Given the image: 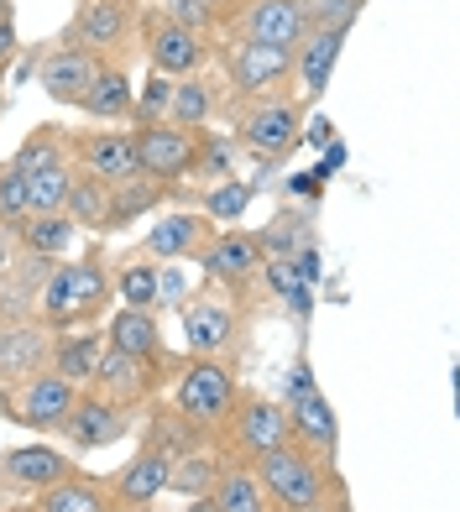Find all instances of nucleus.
Instances as JSON below:
<instances>
[{"instance_id":"1","label":"nucleus","mask_w":460,"mask_h":512,"mask_svg":"<svg viewBox=\"0 0 460 512\" xmlns=\"http://www.w3.org/2000/svg\"><path fill=\"white\" fill-rule=\"evenodd\" d=\"M115 309L110 293V262L100 246H89V256H68V262H53L48 277H42L37 293V319L48 330H89V324H105V314Z\"/></svg>"},{"instance_id":"2","label":"nucleus","mask_w":460,"mask_h":512,"mask_svg":"<svg viewBox=\"0 0 460 512\" xmlns=\"http://www.w3.org/2000/svg\"><path fill=\"white\" fill-rule=\"evenodd\" d=\"M251 471L262 476V486H267V497L278 502V512H304L314 502L351 497V492H345V481H340V465L325 460V455H314V450H304L298 439H283V445L267 450Z\"/></svg>"},{"instance_id":"3","label":"nucleus","mask_w":460,"mask_h":512,"mask_svg":"<svg viewBox=\"0 0 460 512\" xmlns=\"http://www.w3.org/2000/svg\"><path fill=\"white\" fill-rule=\"evenodd\" d=\"M241 371L230 361H204V356H178L173 377H168V403L189 418L199 434H215L230 408L241 398Z\"/></svg>"},{"instance_id":"4","label":"nucleus","mask_w":460,"mask_h":512,"mask_svg":"<svg viewBox=\"0 0 460 512\" xmlns=\"http://www.w3.org/2000/svg\"><path fill=\"white\" fill-rule=\"evenodd\" d=\"M183 356H204V361H230L236 366L246 351V330H251V309L236 304L230 293H189L183 298Z\"/></svg>"},{"instance_id":"5","label":"nucleus","mask_w":460,"mask_h":512,"mask_svg":"<svg viewBox=\"0 0 460 512\" xmlns=\"http://www.w3.org/2000/svg\"><path fill=\"white\" fill-rule=\"evenodd\" d=\"M16 173L27 178V199H32V215H53L63 209L68 194V178H74V157H68V131L42 121L21 136V147L11 152Z\"/></svg>"},{"instance_id":"6","label":"nucleus","mask_w":460,"mask_h":512,"mask_svg":"<svg viewBox=\"0 0 460 512\" xmlns=\"http://www.w3.org/2000/svg\"><path fill=\"white\" fill-rule=\"evenodd\" d=\"M236 121V147L251 152L257 162H288L304 142V105H298L288 89L283 95H267V100H251L230 110Z\"/></svg>"},{"instance_id":"7","label":"nucleus","mask_w":460,"mask_h":512,"mask_svg":"<svg viewBox=\"0 0 460 512\" xmlns=\"http://www.w3.org/2000/svg\"><path fill=\"white\" fill-rule=\"evenodd\" d=\"M215 42L220 37H204V32H189L168 21L157 6H142L136 11V48L147 53V68L163 79H189V74H204L215 63Z\"/></svg>"},{"instance_id":"8","label":"nucleus","mask_w":460,"mask_h":512,"mask_svg":"<svg viewBox=\"0 0 460 512\" xmlns=\"http://www.w3.org/2000/svg\"><path fill=\"white\" fill-rule=\"evenodd\" d=\"M215 58L225 68L230 105H251V100L283 95V89L293 84V53H283V48H257V42H241V37H220ZM230 105L220 115H230Z\"/></svg>"},{"instance_id":"9","label":"nucleus","mask_w":460,"mask_h":512,"mask_svg":"<svg viewBox=\"0 0 460 512\" xmlns=\"http://www.w3.org/2000/svg\"><path fill=\"white\" fill-rule=\"evenodd\" d=\"M288 439V413L278 398H262V392H241L236 408H230V418L210 434V445L236 460V465H257L267 450H278Z\"/></svg>"},{"instance_id":"10","label":"nucleus","mask_w":460,"mask_h":512,"mask_svg":"<svg viewBox=\"0 0 460 512\" xmlns=\"http://www.w3.org/2000/svg\"><path fill=\"white\" fill-rule=\"evenodd\" d=\"M131 136H136V168H142V178L168 183V189L194 178L204 168V152H210V131H189L173 121H142V126H131Z\"/></svg>"},{"instance_id":"11","label":"nucleus","mask_w":460,"mask_h":512,"mask_svg":"<svg viewBox=\"0 0 460 512\" xmlns=\"http://www.w3.org/2000/svg\"><path fill=\"white\" fill-rule=\"evenodd\" d=\"M194 262L210 272V283L220 293H230L236 304L251 309V293H257V272H262V241L251 225H220L210 241H204V251L194 256Z\"/></svg>"},{"instance_id":"12","label":"nucleus","mask_w":460,"mask_h":512,"mask_svg":"<svg viewBox=\"0 0 460 512\" xmlns=\"http://www.w3.org/2000/svg\"><path fill=\"white\" fill-rule=\"evenodd\" d=\"M283 413H288V439H298L304 450L335 460L340 455V418L330 408V398L319 392L314 371H309V356H298L293 371H288V398H283Z\"/></svg>"},{"instance_id":"13","label":"nucleus","mask_w":460,"mask_h":512,"mask_svg":"<svg viewBox=\"0 0 460 512\" xmlns=\"http://www.w3.org/2000/svg\"><path fill=\"white\" fill-rule=\"evenodd\" d=\"M168 377H173V366H157V361H142V356H126L115 345H105L95 377H89V392H100L105 403L142 418L168 392Z\"/></svg>"},{"instance_id":"14","label":"nucleus","mask_w":460,"mask_h":512,"mask_svg":"<svg viewBox=\"0 0 460 512\" xmlns=\"http://www.w3.org/2000/svg\"><path fill=\"white\" fill-rule=\"evenodd\" d=\"M74 398H79V387L68 377H58L53 366H42V371H32V377L0 387V413H6L11 424H21V429L53 439L58 424L68 418V408H74Z\"/></svg>"},{"instance_id":"15","label":"nucleus","mask_w":460,"mask_h":512,"mask_svg":"<svg viewBox=\"0 0 460 512\" xmlns=\"http://www.w3.org/2000/svg\"><path fill=\"white\" fill-rule=\"evenodd\" d=\"M136 0H79L68 27L58 32L63 48H84L95 58H121L136 37Z\"/></svg>"},{"instance_id":"16","label":"nucleus","mask_w":460,"mask_h":512,"mask_svg":"<svg viewBox=\"0 0 460 512\" xmlns=\"http://www.w3.org/2000/svg\"><path fill=\"white\" fill-rule=\"evenodd\" d=\"M131 429H136V413L115 408V403L100 398V392L79 387V398H74V408H68V418L58 424L53 439H63V450H68V455H95V450L121 445Z\"/></svg>"},{"instance_id":"17","label":"nucleus","mask_w":460,"mask_h":512,"mask_svg":"<svg viewBox=\"0 0 460 512\" xmlns=\"http://www.w3.org/2000/svg\"><path fill=\"white\" fill-rule=\"evenodd\" d=\"M309 32L314 21L304 11V0H246L241 16L225 27V37L257 42V48H283V53H293Z\"/></svg>"},{"instance_id":"18","label":"nucleus","mask_w":460,"mask_h":512,"mask_svg":"<svg viewBox=\"0 0 460 512\" xmlns=\"http://www.w3.org/2000/svg\"><path fill=\"white\" fill-rule=\"evenodd\" d=\"M68 471H79V460L58 450V445H6L0 450V492H11V497H37V492H48L53 481H63Z\"/></svg>"},{"instance_id":"19","label":"nucleus","mask_w":460,"mask_h":512,"mask_svg":"<svg viewBox=\"0 0 460 512\" xmlns=\"http://www.w3.org/2000/svg\"><path fill=\"white\" fill-rule=\"evenodd\" d=\"M68 157H74V168L100 178V183H131L142 178L136 168V136L131 131H68Z\"/></svg>"},{"instance_id":"20","label":"nucleus","mask_w":460,"mask_h":512,"mask_svg":"<svg viewBox=\"0 0 460 512\" xmlns=\"http://www.w3.org/2000/svg\"><path fill=\"white\" fill-rule=\"evenodd\" d=\"M53 340L58 330H48L37 314H16L0 319V387H11L21 377H32L53 361Z\"/></svg>"},{"instance_id":"21","label":"nucleus","mask_w":460,"mask_h":512,"mask_svg":"<svg viewBox=\"0 0 460 512\" xmlns=\"http://www.w3.org/2000/svg\"><path fill=\"white\" fill-rule=\"evenodd\" d=\"M351 27H314L304 42L293 48V84H298V105H314L330 89V74L340 63V48Z\"/></svg>"},{"instance_id":"22","label":"nucleus","mask_w":460,"mask_h":512,"mask_svg":"<svg viewBox=\"0 0 460 512\" xmlns=\"http://www.w3.org/2000/svg\"><path fill=\"white\" fill-rule=\"evenodd\" d=\"M215 230L220 225L210 215H199V209H168V215H157V225L147 230L142 256L147 262H183V256H199Z\"/></svg>"},{"instance_id":"23","label":"nucleus","mask_w":460,"mask_h":512,"mask_svg":"<svg viewBox=\"0 0 460 512\" xmlns=\"http://www.w3.org/2000/svg\"><path fill=\"white\" fill-rule=\"evenodd\" d=\"M100 330H105V345H115V351L142 356V361H157V366H178V356L168 351L163 324H157L152 309H110Z\"/></svg>"},{"instance_id":"24","label":"nucleus","mask_w":460,"mask_h":512,"mask_svg":"<svg viewBox=\"0 0 460 512\" xmlns=\"http://www.w3.org/2000/svg\"><path fill=\"white\" fill-rule=\"evenodd\" d=\"M100 63L105 58L84 53V48H63V42H53V53H42V63H37V84L48 89V100L79 110L84 89L95 84V74H100Z\"/></svg>"},{"instance_id":"25","label":"nucleus","mask_w":460,"mask_h":512,"mask_svg":"<svg viewBox=\"0 0 460 512\" xmlns=\"http://www.w3.org/2000/svg\"><path fill=\"white\" fill-rule=\"evenodd\" d=\"M168 465H173L168 455H157V450H147V445H136V455L121 465V471L105 476L115 507H152L157 497H168Z\"/></svg>"},{"instance_id":"26","label":"nucleus","mask_w":460,"mask_h":512,"mask_svg":"<svg viewBox=\"0 0 460 512\" xmlns=\"http://www.w3.org/2000/svg\"><path fill=\"white\" fill-rule=\"evenodd\" d=\"M79 110H84V121H95V126H121V121H131L136 84H131V74H126L121 58H105V63H100V74H95V84L84 89Z\"/></svg>"},{"instance_id":"27","label":"nucleus","mask_w":460,"mask_h":512,"mask_svg":"<svg viewBox=\"0 0 460 512\" xmlns=\"http://www.w3.org/2000/svg\"><path fill=\"white\" fill-rule=\"evenodd\" d=\"M32 507L37 512H121L115 497H110V481L89 476L84 465H79V471H68L63 481H53L48 492H37Z\"/></svg>"},{"instance_id":"28","label":"nucleus","mask_w":460,"mask_h":512,"mask_svg":"<svg viewBox=\"0 0 460 512\" xmlns=\"http://www.w3.org/2000/svg\"><path fill=\"white\" fill-rule=\"evenodd\" d=\"M142 418H147V424H142V445L157 450V455H168V460L189 455V450H199V445H210V434H199L168 398H157Z\"/></svg>"},{"instance_id":"29","label":"nucleus","mask_w":460,"mask_h":512,"mask_svg":"<svg viewBox=\"0 0 460 512\" xmlns=\"http://www.w3.org/2000/svg\"><path fill=\"white\" fill-rule=\"evenodd\" d=\"M257 283H262L272 298H278L288 319L309 324V314H314V283L293 267V256H267L262 272H257Z\"/></svg>"},{"instance_id":"30","label":"nucleus","mask_w":460,"mask_h":512,"mask_svg":"<svg viewBox=\"0 0 460 512\" xmlns=\"http://www.w3.org/2000/svg\"><path fill=\"white\" fill-rule=\"evenodd\" d=\"M168 199H173V189H168V183H152V178L115 183V189H110V215H105V236H121V230H131L142 215L163 209Z\"/></svg>"},{"instance_id":"31","label":"nucleus","mask_w":460,"mask_h":512,"mask_svg":"<svg viewBox=\"0 0 460 512\" xmlns=\"http://www.w3.org/2000/svg\"><path fill=\"white\" fill-rule=\"evenodd\" d=\"M100 351H105V330L100 324H89V330H63L53 340V371L58 377H68L74 387H89V377H95V366H100Z\"/></svg>"},{"instance_id":"32","label":"nucleus","mask_w":460,"mask_h":512,"mask_svg":"<svg viewBox=\"0 0 460 512\" xmlns=\"http://www.w3.org/2000/svg\"><path fill=\"white\" fill-rule=\"evenodd\" d=\"M79 225L63 215V209H53V215H27L16 225V251L27 256H42V262H63L68 246H74Z\"/></svg>"},{"instance_id":"33","label":"nucleus","mask_w":460,"mask_h":512,"mask_svg":"<svg viewBox=\"0 0 460 512\" xmlns=\"http://www.w3.org/2000/svg\"><path fill=\"white\" fill-rule=\"evenodd\" d=\"M220 110H225V100L215 95V84L204 79V74H189V79H173V95H168V115H163V121L204 131Z\"/></svg>"},{"instance_id":"34","label":"nucleus","mask_w":460,"mask_h":512,"mask_svg":"<svg viewBox=\"0 0 460 512\" xmlns=\"http://www.w3.org/2000/svg\"><path fill=\"white\" fill-rule=\"evenodd\" d=\"M257 241H262V256H298V251L319 246L314 241V209L309 204H298V209L283 204L278 215L257 230Z\"/></svg>"},{"instance_id":"35","label":"nucleus","mask_w":460,"mask_h":512,"mask_svg":"<svg viewBox=\"0 0 460 512\" xmlns=\"http://www.w3.org/2000/svg\"><path fill=\"white\" fill-rule=\"evenodd\" d=\"M210 502H215L220 512H278V502L267 497L262 476L251 471V465H236V460H225V471H220V481H215Z\"/></svg>"},{"instance_id":"36","label":"nucleus","mask_w":460,"mask_h":512,"mask_svg":"<svg viewBox=\"0 0 460 512\" xmlns=\"http://www.w3.org/2000/svg\"><path fill=\"white\" fill-rule=\"evenodd\" d=\"M220 471H225V455L215 450V445H199V450H189V455H178L173 465H168V492L173 497H210L215 492V481H220Z\"/></svg>"},{"instance_id":"37","label":"nucleus","mask_w":460,"mask_h":512,"mask_svg":"<svg viewBox=\"0 0 460 512\" xmlns=\"http://www.w3.org/2000/svg\"><path fill=\"white\" fill-rule=\"evenodd\" d=\"M152 6L163 11L168 21H178V27H189V32L225 37V27L241 16L246 0H152Z\"/></svg>"},{"instance_id":"38","label":"nucleus","mask_w":460,"mask_h":512,"mask_svg":"<svg viewBox=\"0 0 460 512\" xmlns=\"http://www.w3.org/2000/svg\"><path fill=\"white\" fill-rule=\"evenodd\" d=\"M63 215L74 220L79 230H89V236H105V215H110V183L89 178L74 168V178H68V194H63Z\"/></svg>"},{"instance_id":"39","label":"nucleus","mask_w":460,"mask_h":512,"mask_svg":"<svg viewBox=\"0 0 460 512\" xmlns=\"http://www.w3.org/2000/svg\"><path fill=\"white\" fill-rule=\"evenodd\" d=\"M110 293L121 309H152L157 314V262H121L110 267Z\"/></svg>"},{"instance_id":"40","label":"nucleus","mask_w":460,"mask_h":512,"mask_svg":"<svg viewBox=\"0 0 460 512\" xmlns=\"http://www.w3.org/2000/svg\"><path fill=\"white\" fill-rule=\"evenodd\" d=\"M251 194H257V183H246V178H215V189L204 194L199 215H210L215 225H241V215L251 209Z\"/></svg>"},{"instance_id":"41","label":"nucleus","mask_w":460,"mask_h":512,"mask_svg":"<svg viewBox=\"0 0 460 512\" xmlns=\"http://www.w3.org/2000/svg\"><path fill=\"white\" fill-rule=\"evenodd\" d=\"M32 215V199H27V178L16 173V162L6 157L0 162V230L16 236V225Z\"/></svg>"},{"instance_id":"42","label":"nucleus","mask_w":460,"mask_h":512,"mask_svg":"<svg viewBox=\"0 0 460 512\" xmlns=\"http://www.w3.org/2000/svg\"><path fill=\"white\" fill-rule=\"evenodd\" d=\"M168 95H173V79H163V74H152V68H147L142 89H136L131 126H142V121H163V115H168Z\"/></svg>"},{"instance_id":"43","label":"nucleus","mask_w":460,"mask_h":512,"mask_svg":"<svg viewBox=\"0 0 460 512\" xmlns=\"http://www.w3.org/2000/svg\"><path fill=\"white\" fill-rule=\"evenodd\" d=\"M366 0H304V11L314 27H356Z\"/></svg>"},{"instance_id":"44","label":"nucleus","mask_w":460,"mask_h":512,"mask_svg":"<svg viewBox=\"0 0 460 512\" xmlns=\"http://www.w3.org/2000/svg\"><path fill=\"white\" fill-rule=\"evenodd\" d=\"M189 298V277H183L178 262H157V314L163 309H183Z\"/></svg>"},{"instance_id":"45","label":"nucleus","mask_w":460,"mask_h":512,"mask_svg":"<svg viewBox=\"0 0 460 512\" xmlns=\"http://www.w3.org/2000/svg\"><path fill=\"white\" fill-rule=\"evenodd\" d=\"M16 53H21V37H16V16H11V21H0V79L16 63Z\"/></svg>"},{"instance_id":"46","label":"nucleus","mask_w":460,"mask_h":512,"mask_svg":"<svg viewBox=\"0 0 460 512\" xmlns=\"http://www.w3.org/2000/svg\"><path fill=\"white\" fill-rule=\"evenodd\" d=\"M309 142H314V147H335V136H330V121H314V126H309Z\"/></svg>"},{"instance_id":"47","label":"nucleus","mask_w":460,"mask_h":512,"mask_svg":"<svg viewBox=\"0 0 460 512\" xmlns=\"http://www.w3.org/2000/svg\"><path fill=\"white\" fill-rule=\"evenodd\" d=\"M304 512H351V497H330V502H314Z\"/></svg>"},{"instance_id":"48","label":"nucleus","mask_w":460,"mask_h":512,"mask_svg":"<svg viewBox=\"0 0 460 512\" xmlns=\"http://www.w3.org/2000/svg\"><path fill=\"white\" fill-rule=\"evenodd\" d=\"M183 512H220L210 497H189V507H183Z\"/></svg>"},{"instance_id":"49","label":"nucleus","mask_w":460,"mask_h":512,"mask_svg":"<svg viewBox=\"0 0 460 512\" xmlns=\"http://www.w3.org/2000/svg\"><path fill=\"white\" fill-rule=\"evenodd\" d=\"M0 512H37V507H32V502H6Z\"/></svg>"},{"instance_id":"50","label":"nucleus","mask_w":460,"mask_h":512,"mask_svg":"<svg viewBox=\"0 0 460 512\" xmlns=\"http://www.w3.org/2000/svg\"><path fill=\"white\" fill-rule=\"evenodd\" d=\"M16 16V6H11V0H0V21H11Z\"/></svg>"},{"instance_id":"51","label":"nucleus","mask_w":460,"mask_h":512,"mask_svg":"<svg viewBox=\"0 0 460 512\" xmlns=\"http://www.w3.org/2000/svg\"><path fill=\"white\" fill-rule=\"evenodd\" d=\"M0 110H6V79H0Z\"/></svg>"},{"instance_id":"52","label":"nucleus","mask_w":460,"mask_h":512,"mask_svg":"<svg viewBox=\"0 0 460 512\" xmlns=\"http://www.w3.org/2000/svg\"><path fill=\"white\" fill-rule=\"evenodd\" d=\"M121 512H157V507H121Z\"/></svg>"},{"instance_id":"53","label":"nucleus","mask_w":460,"mask_h":512,"mask_svg":"<svg viewBox=\"0 0 460 512\" xmlns=\"http://www.w3.org/2000/svg\"><path fill=\"white\" fill-rule=\"evenodd\" d=\"M136 6H152V0H136Z\"/></svg>"},{"instance_id":"54","label":"nucleus","mask_w":460,"mask_h":512,"mask_svg":"<svg viewBox=\"0 0 460 512\" xmlns=\"http://www.w3.org/2000/svg\"><path fill=\"white\" fill-rule=\"evenodd\" d=\"M0 507H6V492H0Z\"/></svg>"}]
</instances>
